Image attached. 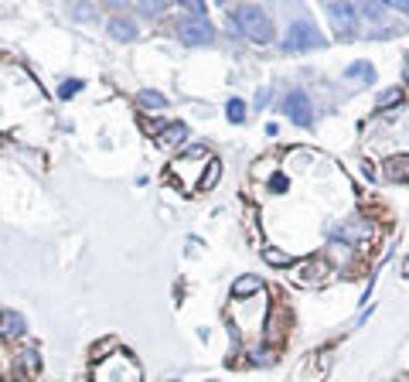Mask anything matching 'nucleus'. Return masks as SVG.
Segmentation results:
<instances>
[{
    "label": "nucleus",
    "mask_w": 409,
    "mask_h": 382,
    "mask_svg": "<svg viewBox=\"0 0 409 382\" xmlns=\"http://www.w3.org/2000/svg\"><path fill=\"white\" fill-rule=\"evenodd\" d=\"M157 140H160V147H171V151H174V147H184V144H188V127H184V123H167V127L160 130Z\"/></svg>",
    "instance_id": "12"
},
{
    "label": "nucleus",
    "mask_w": 409,
    "mask_h": 382,
    "mask_svg": "<svg viewBox=\"0 0 409 382\" xmlns=\"http://www.w3.org/2000/svg\"><path fill=\"white\" fill-rule=\"evenodd\" d=\"M256 294H263V280L256 273H246V277H239L232 283V297L235 301H246V297H256Z\"/></svg>",
    "instance_id": "11"
},
{
    "label": "nucleus",
    "mask_w": 409,
    "mask_h": 382,
    "mask_svg": "<svg viewBox=\"0 0 409 382\" xmlns=\"http://www.w3.org/2000/svg\"><path fill=\"white\" fill-rule=\"evenodd\" d=\"M403 277H409V259H406V263H403Z\"/></svg>",
    "instance_id": "30"
},
{
    "label": "nucleus",
    "mask_w": 409,
    "mask_h": 382,
    "mask_svg": "<svg viewBox=\"0 0 409 382\" xmlns=\"http://www.w3.org/2000/svg\"><path fill=\"white\" fill-rule=\"evenodd\" d=\"M253 362H256V365H270V362H273V355L263 348V352H256V355H253Z\"/></svg>",
    "instance_id": "26"
},
{
    "label": "nucleus",
    "mask_w": 409,
    "mask_h": 382,
    "mask_svg": "<svg viewBox=\"0 0 409 382\" xmlns=\"http://www.w3.org/2000/svg\"><path fill=\"white\" fill-rule=\"evenodd\" d=\"M25 318L21 314H14V311H4L0 314V338H7V341H14V338H25Z\"/></svg>",
    "instance_id": "10"
},
{
    "label": "nucleus",
    "mask_w": 409,
    "mask_h": 382,
    "mask_svg": "<svg viewBox=\"0 0 409 382\" xmlns=\"http://www.w3.org/2000/svg\"><path fill=\"white\" fill-rule=\"evenodd\" d=\"M21 362H25L27 372H38V352H34V348H27L25 355H21Z\"/></svg>",
    "instance_id": "25"
},
{
    "label": "nucleus",
    "mask_w": 409,
    "mask_h": 382,
    "mask_svg": "<svg viewBox=\"0 0 409 382\" xmlns=\"http://www.w3.org/2000/svg\"><path fill=\"white\" fill-rule=\"evenodd\" d=\"M109 348H116V341H113V338H106L102 345H96V348H92V362H99V358H106V352H109Z\"/></svg>",
    "instance_id": "24"
},
{
    "label": "nucleus",
    "mask_w": 409,
    "mask_h": 382,
    "mask_svg": "<svg viewBox=\"0 0 409 382\" xmlns=\"http://www.w3.org/2000/svg\"><path fill=\"white\" fill-rule=\"evenodd\" d=\"M385 7H396V11H409V0H382Z\"/></svg>",
    "instance_id": "27"
},
{
    "label": "nucleus",
    "mask_w": 409,
    "mask_h": 382,
    "mask_svg": "<svg viewBox=\"0 0 409 382\" xmlns=\"http://www.w3.org/2000/svg\"><path fill=\"white\" fill-rule=\"evenodd\" d=\"M102 4H106V7H109V11H120V7H127L130 0H102Z\"/></svg>",
    "instance_id": "28"
},
{
    "label": "nucleus",
    "mask_w": 409,
    "mask_h": 382,
    "mask_svg": "<svg viewBox=\"0 0 409 382\" xmlns=\"http://www.w3.org/2000/svg\"><path fill=\"white\" fill-rule=\"evenodd\" d=\"M226 116H229L232 123H242V120H246V102H242V100H232L229 106H226Z\"/></svg>",
    "instance_id": "19"
},
{
    "label": "nucleus",
    "mask_w": 409,
    "mask_h": 382,
    "mask_svg": "<svg viewBox=\"0 0 409 382\" xmlns=\"http://www.w3.org/2000/svg\"><path fill=\"white\" fill-rule=\"evenodd\" d=\"M321 45H324V38L307 21H297L283 38V51H307V48H321Z\"/></svg>",
    "instance_id": "5"
},
{
    "label": "nucleus",
    "mask_w": 409,
    "mask_h": 382,
    "mask_svg": "<svg viewBox=\"0 0 409 382\" xmlns=\"http://www.w3.org/2000/svg\"><path fill=\"white\" fill-rule=\"evenodd\" d=\"M219 4H226V0H219Z\"/></svg>",
    "instance_id": "31"
},
{
    "label": "nucleus",
    "mask_w": 409,
    "mask_h": 382,
    "mask_svg": "<svg viewBox=\"0 0 409 382\" xmlns=\"http://www.w3.org/2000/svg\"><path fill=\"white\" fill-rule=\"evenodd\" d=\"M178 38L184 45H208L212 38H215V27L208 25V18H184L178 21Z\"/></svg>",
    "instance_id": "6"
},
{
    "label": "nucleus",
    "mask_w": 409,
    "mask_h": 382,
    "mask_svg": "<svg viewBox=\"0 0 409 382\" xmlns=\"http://www.w3.org/2000/svg\"><path fill=\"white\" fill-rule=\"evenodd\" d=\"M331 277V263L324 259V256H310V259H300V263H293V270H290V280L297 283V287H324Z\"/></svg>",
    "instance_id": "3"
},
{
    "label": "nucleus",
    "mask_w": 409,
    "mask_h": 382,
    "mask_svg": "<svg viewBox=\"0 0 409 382\" xmlns=\"http://www.w3.org/2000/svg\"><path fill=\"white\" fill-rule=\"evenodd\" d=\"M283 109H286V116H290L297 127H310V123H314V109H310V100H307L304 89H293V93H286V100H283Z\"/></svg>",
    "instance_id": "7"
},
{
    "label": "nucleus",
    "mask_w": 409,
    "mask_h": 382,
    "mask_svg": "<svg viewBox=\"0 0 409 382\" xmlns=\"http://www.w3.org/2000/svg\"><path fill=\"white\" fill-rule=\"evenodd\" d=\"M167 4H171V0H137V7H140V14H144V18H157V14H164V11H167Z\"/></svg>",
    "instance_id": "17"
},
{
    "label": "nucleus",
    "mask_w": 409,
    "mask_h": 382,
    "mask_svg": "<svg viewBox=\"0 0 409 382\" xmlns=\"http://www.w3.org/2000/svg\"><path fill=\"white\" fill-rule=\"evenodd\" d=\"M219 178H222V164L208 161V171H202V178H198V191H212L219 184Z\"/></svg>",
    "instance_id": "15"
},
{
    "label": "nucleus",
    "mask_w": 409,
    "mask_h": 382,
    "mask_svg": "<svg viewBox=\"0 0 409 382\" xmlns=\"http://www.w3.org/2000/svg\"><path fill=\"white\" fill-rule=\"evenodd\" d=\"M399 100H403V93H399V89H385L382 96H379V102H375V109H389V106H396Z\"/></svg>",
    "instance_id": "20"
},
{
    "label": "nucleus",
    "mask_w": 409,
    "mask_h": 382,
    "mask_svg": "<svg viewBox=\"0 0 409 382\" xmlns=\"http://www.w3.org/2000/svg\"><path fill=\"white\" fill-rule=\"evenodd\" d=\"M355 14H361L365 21H382V14H385V4H382V0H358Z\"/></svg>",
    "instance_id": "14"
},
{
    "label": "nucleus",
    "mask_w": 409,
    "mask_h": 382,
    "mask_svg": "<svg viewBox=\"0 0 409 382\" xmlns=\"http://www.w3.org/2000/svg\"><path fill=\"white\" fill-rule=\"evenodd\" d=\"M78 89H82V82H78V79H69V82H62V86H58V96H62V100H72Z\"/></svg>",
    "instance_id": "22"
},
{
    "label": "nucleus",
    "mask_w": 409,
    "mask_h": 382,
    "mask_svg": "<svg viewBox=\"0 0 409 382\" xmlns=\"http://www.w3.org/2000/svg\"><path fill=\"white\" fill-rule=\"evenodd\" d=\"M109 34H113L116 41H133L140 31H137V25H133L130 18H113V21H109Z\"/></svg>",
    "instance_id": "13"
},
{
    "label": "nucleus",
    "mask_w": 409,
    "mask_h": 382,
    "mask_svg": "<svg viewBox=\"0 0 409 382\" xmlns=\"http://www.w3.org/2000/svg\"><path fill=\"white\" fill-rule=\"evenodd\" d=\"M184 11H191L195 18H204V0H178Z\"/></svg>",
    "instance_id": "23"
},
{
    "label": "nucleus",
    "mask_w": 409,
    "mask_h": 382,
    "mask_svg": "<svg viewBox=\"0 0 409 382\" xmlns=\"http://www.w3.org/2000/svg\"><path fill=\"white\" fill-rule=\"evenodd\" d=\"M263 256H266V263H273V266H290V256L280 253V250H273V246H266Z\"/></svg>",
    "instance_id": "21"
},
{
    "label": "nucleus",
    "mask_w": 409,
    "mask_h": 382,
    "mask_svg": "<svg viewBox=\"0 0 409 382\" xmlns=\"http://www.w3.org/2000/svg\"><path fill=\"white\" fill-rule=\"evenodd\" d=\"M372 236H375V226H372L368 219H348V222L338 229V239H341L345 246H368Z\"/></svg>",
    "instance_id": "8"
},
{
    "label": "nucleus",
    "mask_w": 409,
    "mask_h": 382,
    "mask_svg": "<svg viewBox=\"0 0 409 382\" xmlns=\"http://www.w3.org/2000/svg\"><path fill=\"white\" fill-rule=\"evenodd\" d=\"M76 18H92V7H85V4L76 7Z\"/></svg>",
    "instance_id": "29"
},
{
    "label": "nucleus",
    "mask_w": 409,
    "mask_h": 382,
    "mask_svg": "<svg viewBox=\"0 0 409 382\" xmlns=\"http://www.w3.org/2000/svg\"><path fill=\"white\" fill-rule=\"evenodd\" d=\"M140 106H144V109H151V113H157V109H164V106H167V100H164L160 93H153V89H144V93H140Z\"/></svg>",
    "instance_id": "16"
},
{
    "label": "nucleus",
    "mask_w": 409,
    "mask_h": 382,
    "mask_svg": "<svg viewBox=\"0 0 409 382\" xmlns=\"http://www.w3.org/2000/svg\"><path fill=\"white\" fill-rule=\"evenodd\" d=\"M382 175L389 181H399V184H409V154H399V157H389L382 164Z\"/></svg>",
    "instance_id": "9"
},
{
    "label": "nucleus",
    "mask_w": 409,
    "mask_h": 382,
    "mask_svg": "<svg viewBox=\"0 0 409 382\" xmlns=\"http://www.w3.org/2000/svg\"><path fill=\"white\" fill-rule=\"evenodd\" d=\"M345 76H348V79H368V82H372V79H375V69H372L368 62H352Z\"/></svg>",
    "instance_id": "18"
},
{
    "label": "nucleus",
    "mask_w": 409,
    "mask_h": 382,
    "mask_svg": "<svg viewBox=\"0 0 409 382\" xmlns=\"http://www.w3.org/2000/svg\"><path fill=\"white\" fill-rule=\"evenodd\" d=\"M96 382H144V372L130 352L113 348V355L96 362Z\"/></svg>",
    "instance_id": "1"
},
{
    "label": "nucleus",
    "mask_w": 409,
    "mask_h": 382,
    "mask_svg": "<svg viewBox=\"0 0 409 382\" xmlns=\"http://www.w3.org/2000/svg\"><path fill=\"white\" fill-rule=\"evenodd\" d=\"M324 11H328V18H331L334 31H338V38H352L355 34V7H352V0H324Z\"/></svg>",
    "instance_id": "4"
},
{
    "label": "nucleus",
    "mask_w": 409,
    "mask_h": 382,
    "mask_svg": "<svg viewBox=\"0 0 409 382\" xmlns=\"http://www.w3.org/2000/svg\"><path fill=\"white\" fill-rule=\"evenodd\" d=\"M235 31H242L256 45H270L273 41V25H270V18L256 4H242L235 11Z\"/></svg>",
    "instance_id": "2"
}]
</instances>
